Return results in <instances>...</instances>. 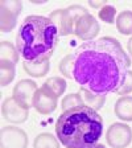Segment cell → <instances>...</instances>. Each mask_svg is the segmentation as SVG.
<instances>
[{"label":"cell","mask_w":132,"mask_h":148,"mask_svg":"<svg viewBox=\"0 0 132 148\" xmlns=\"http://www.w3.org/2000/svg\"><path fill=\"white\" fill-rule=\"evenodd\" d=\"M131 58L114 37L83 42L73 52V79L99 95L118 92L129 71Z\"/></svg>","instance_id":"1"},{"label":"cell","mask_w":132,"mask_h":148,"mask_svg":"<svg viewBox=\"0 0 132 148\" xmlns=\"http://www.w3.org/2000/svg\"><path fill=\"white\" fill-rule=\"evenodd\" d=\"M102 132V116L86 105L64 111L55 122L57 139L66 148H94Z\"/></svg>","instance_id":"2"},{"label":"cell","mask_w":132,"mask_h":148,"mask_svg":"<svg viewBox=\"0 0 132 148\" xmlns=\"http://www.w3.org/2000/svg\"><path fill=\"white\" fill-rule=\"evenodd\" d=\"M60 32L49 17L27 16L16 34V48L24 61L50 60L58 44Z\"/></svg>","instance_id":"3"},{"label":"cell","mask_w":132,"mask_h":148,"mask_svg":"<svg viewBox=\"0 0 132 148\" xmlns=\"http://www.w3.org/2000/svg\"><path fill=\"white\" fill-rule=\"evenodd\" d=\"M106 140L112 148H126L132 142V130L126 123H114L107 128Z\"/></svg>","instance_id":"4"},{"label":"cell","mask_w":132,"mask_h":148,"mask_svg":"<svg viewBox=\"0 0 132 148\" xmlns=\"http://www.w3.org/2000/svg\"><path fill=\"white\" fill-rule=\"evenodd\" d=\"M58 105V97L53 91H50L46 86H41L36 91L33 98V107L34 110L41 115H49L55 111Z\"/></svg>","instance_id":"5"},{"label":"cell","mask_w":132,"mask_h":148,"mask_svg":"<svg viewBox=\"0 0 132 148\" xmlns=\"http://www.w3.org/2000/svg\"><path fill=\"white\" fill-rule=\"evenodd\" d=\"M1 115L4 119L11 123L20 124L27 122L29 116V108L21 106L13 97H9L1 105Z\"/></svg>","instance_id":"6"},{"label":"cell","mask_w":132,"mask_h":148,"mask_svg":"<svg viewBox=\"0 0 132 148\" xmlns=\"http://www.w3.org/2000/svg\"><path fill=\"white\" fill-rule=\"evenodd\" d=\"M99 31H101V27H99L96 18L90 13L78 18L75 21V27H74V33L86 42L94 40L98 36Z\"/></svg>","instance_id":"7"},{"label":"cell","mask_w":132,"mask_h":148,"mask_svg":"<svg viewBox=\"0 0 132 148\" xmlns=\"http://www.w3.org/2000/svg\"><path fill=\"white\" fill-rule=\"evenodd\" d=\"M1 148H27L28 136L24 130L13 126L1 128Z\"/></svg>","instance_id":"8"},{"label":"cell","mask_w":132,"mask_h":148,"mask_svg":"<svg viewBox=\"0 0 132 148\" xmlns=\"http://www.w3.org/2000/svg\"><path fill=\"white\" fill-rule=\"evenodd\" d=\"M38 90L37 83L32 79H21L16 83L13 87L12 97L20 103L21 106L27 108L33 107V98L36 91Z\"/></svg>","instance_id":"9"},{"label":"cell","mask_w":132,"mask_h":148,"mask_svg":"<svg viewBox=\"0 0 132 148\" xmlns=\"http://www.w3.org/2000/svg\"><path fill=\"white\" fill-rule=\"evenodd\" d=\"M1 32H11L16 27L17 17L21 13V1H1Z\"/></svg>","instance_id":"10"},{"label":"cell","mask_w":132,"mask_h":148,"mask_svg":"<svg viewBox=\"0 0 132 148\" xmlns=\"http://www.w3.org/2000/svg\"><path fill=\"white\" fill-rule=\"evenodd\" d=\"M49 18L54 23L60 32V36H69L74 33V27H75V18L69 11V8L55 9L50 13Z\"/></svg>","instance_id":"11"},{"label":"cell","mask_w":132,"mask_h":148,"mask_svg":"<svg viewBox=\"0 0 132 148\" xmlns=\"http://www.w3.org/2000/svg\"><path fill=\"white\" fill-rule=\"evenodd\" d=\"M50 61L49 60H42V61H24L23 62V68H24L25 73L29 74L31 77L40 78L48 74L50 68Z\"/></svg>","instance_id":"12"},{"label":"cell","mask_w":132,"mask_h":148,"mask_svg":"<svg viewBox=\"0 0 132 148\" xmlns=\"http://www.w3.org/2000/svg\"><path fill=\"white\" fill-rule=\"evenodd\" d=\"M114 111L116 118H119L120 120L132 122V97H120L115 103Z\"/></svg>","instance_id":"13"},{"label":"cell","mask_w":132,"mask_h":148,"mask_svg":"<svg viewBox=\"0 0 132 148\" xmlns=\"http://www.w3.org/2000/svg\"><path fill=\"white\" fill-rule=\"evenodd\" d=\"M79 94L82 97L85 105L89 106V107L94 108V110L98 111L99 108L103 107V105L106 103V95H99V94H94V92L89 91V90L81 87Z\"/></svg>","instance_id":"14"},{"label":"cell","mask_w":132,"mask_h":148,"mask_svg":"<svg viewBox=\"0 0 132 148\" xmlns=\"http://www.w3.org/2000/svg\"><path fill=\"white\" fill-rule=\"evenodd\" d=\"M0 57H1V61H9L12 64H17L18 62V53L17 48L13 45L11 41H1L0 44Z\"/></svg>","instance_id":"15"},{"label":"cell","mask_w":132,"mask_h":148,"mask_svg":"<svg viewBox=\"0 0 132 148\" xmlns=\"http://www.w3.org/2000/svg\"><path fill=\"white\" fill-rule=\"evenodd\" d=\"M33 148H60V140L52 134L42 132L34 138Z\"/></svg>","instance_id":"16"},{"label":"cell","mask_w":132,"mask_h":148,"mask_svg":"<svg viewBox=\"0 0 132 148\" xmlns=\"http://www.w3.org/2000/svg\"><path fill=\"white\" fill-rule=\"evenodd\" d=\"M116 29L122 34H132V11H123L118 15Z\"/></svg>","instance_id":"17"},{"label":"cell","mask_w":132,"mask_h":148,"mask_svg":"<svg viewBox=\"0 0 132 148\" xmlns=\"http://www.w3.org/2000/svg\"><path fill=\"white\" fill-rule=\"evenodd\" d=\"M15 64L9 61H0V85L1 87H5L7 85L13 81L15 78Z\"/></svg>","instance_id":"18"},{"label":"cell","mask_w":132,"mask_h":148,"mask_svg":"<svg viewBox=\"0 0 132 148\" xmlns=\"http://www.w3.org/2000/svg\"><path fill=\"white\" fill-rule=\"evenodd\" d=\"M44 86H46L57 97H61L66 90V81L61 77H52L44 82Z\"/></svg>","instance_id":"19"},{"label":"cell","mask_w":132,"mask_h":148,"mask_svg":"<svg viewBox=\"0 0 132 148\" xmlns=\"http://www.w3.org/2000/svg\"><path fill=\"white\" fill-rule=\"evenodd\" d=\"M83 105H85V102H83L79 92H73V94H69V95L64 97L61 107L64 111H68V110L79 107V106H83Z\"/></svg>","instance_id":"20"},{"label":"cell","mask_w":132,"mask_h":148,"mask_svg":"<svg viewBox=\"0 0 132 148\" xmlns=\"http://www.w3.org/2000/svg\"><path fill=\"white\" fill-rule=\"evenodd\" d=\"M58 69L62 75L66 78H73V54L65 56L58 65Z\"/></svg>","instance_id":"21"},{"label":"cell","mask_w":132,"mask_h":148,"mask_svg":"<svg viewBox=\"0 0 132 148\" xmlns=\"http://www.w3.org/2000/svg\"><path fill=\"white\" fill-rule=\"evenodd\" d=\"M98 16H99V18H101V20H103L105 23H107V24H112V23L115 21L116 9H115V7L106 4V5L103 7L102 9H99Z\"/></svg>","instance_id":"22"},{"label":"cell","mask_w":132,"mask_h":148,"mask_svg":"<svg viewBox=\"0 0 132 148\" xmlns=\"http://www.w3.org/2000/svg\"><path fill=\"white\" fill-rule=\"evenodd\" d=\"M131 91H132V70H129L128 73H127L126 81H124V83L122 85V87L118 90L116 94H119V95L123 97V95H127V94H129Z\"/></svg>","instance_id":"23"},{"label":"cell","mask_w":132,"mask_h":148,"mask_svg":"<svg viewBox=\"0 0 132 148\" xmlns=\"http://www.w3.org/2000/svg\"><path fill=\"white\" fill-rule=\"evenodd\" d=\"M89 5L92 8H103L106 5V1H89Z\"/></svg>","instance_id":"24"},{"label":"cell","mask_w":132,"mask_h":148,"mask_svg":"<svg viewBox=\"0 0 132 148\" xmlns=\"http://www.w3.org/2000/svg\"><path fill=\"white\" fill-rule=\"evenodd\" d=\"M127 49H128V53L132 56V37L128 40V42H127Z\"/></svg>","instance_id":"25"},{"label":"cell","mask_w":132,"mask_h":148,"mask_svg":"<svg viewBox=\"0 0 132 148\" xmlns=\"http://www.w3.org/2000/svg\"><path fill=\"white\" fill-rule=\"evenodd\" d=\"M32 3H33V4H45L46 1H36V0H33Z\"/></svg>","instance_id":"26"},{"label":"cell","mask_w":132,"mask_h":148,"mask_svg":"<svg viewBox=\"0 0 132 148\" xmlns=\"http://www.w3.org/2000/svg\"><path fill=\"white\" fill-rule=\"evenodd\" d=\"M94 148H106V147H105V145H103V144H99V143H98V144H96Z\"/></svg>","instance_id":"27"}]
</instances>
